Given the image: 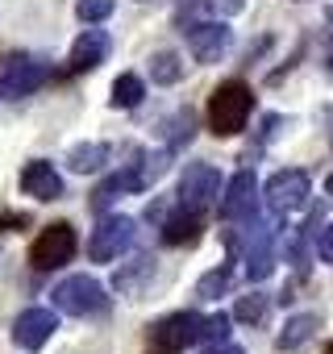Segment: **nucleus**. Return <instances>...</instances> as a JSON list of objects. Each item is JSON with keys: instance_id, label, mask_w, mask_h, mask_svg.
Instances as JSON below:
<instances>
[{"instance_id": "18", "label": "nucleus", "mask_w": 333, "mask_h": 354, "mask_svg": "<svg viewBox=\"0 0 333 354\" xmlns=\"http://www.w3.org/2000/svg\"><path fill=\"white\" fill-rule=\"evenodd\" d=\"M108 146L104 142H79L71 154H67V167L75 171V175H92V171H100L104 162H108Z\"/></svg>"}, {"instance_id": "22", "label": "nucleus", "mask_w": 333, "mask_h": 354, "mask_svg": "<svg viewBox=\"0 0 333 354\" xmlns=\"http://www.w3.org/2000/svg\"><path fill=\"white\" fill-rule=\"evenodd\" d=\"M184 63H180V55H171V50H158L154 59H150V75H154V84H180L184 80Z\"/></svg>"}, {"instance_id": "9", "label": "nucleus", "mask_w": 333, "mask_h": 354, "mask_svg": "<svg viewBox=\"0 0 333 354\" xmlns=\"http://www.w3.org/2000/svg\"><path fill=\"white\" fill-rule=\"evenodd\" d=\"M184 38H188V50H192L196 63H217V59L229 50V26H225L221 17H217V21H196V26H188Z\"/></svg>"}, {"instance_id": "14", "label": "nucleus", "mask_w": 333, "mask_h": 354, "mask_svg": "<svg viewBox=\"0 0 333 354\" xmlns=\"http://www.w3.org/2000/svg\"><path fill=\"white\" fill-rule=\"evenodd\" d=\"M271 242H275V230H254V242H250V254H246V275H250V283H263V279L275 271Z\"/></svg>"}, {"instance_id": "7", "label": "nucleus", "mask_w": 333, "mask_h": 354, "mask_svg": "<svg viewBox=\"0 0 333 354\" xmlns=\"http://www.w3.org/2000/svg\"><path fill=\"white\" fill-rule=\"evenodd\" d=\"M200 329H204V317L184 308V313L162 317V321L150 329V337H154V346H158V350L180 354V350H188V346H196V342H200Z\"/></svg>"}, {"instance_id": "5", "label": "nucleus", "mask_w": 333, "mask_h": 354, "mask_svg": "<svg viewBox=\"0 0 333 354\" xmlns=\"http://www.w3.org/2000/svg\"><path fill=\"white\" fill-rule=\"evenodd\" d=\"M75 250H79L75 230H71L67 221H55V225H46V230L34 238V246H30V263H34L38 271H55V267L71 263Z\"/></svg>"}, {"instance_id": "19", "label": "nucleus", "mask_w": 333, "mask_h": 354, "mask_svg": "<svg viewBox=\"0 0 333 354\" xmlns=\"http://www.w3.org/2000/svg\"><path fill=\"white\" fill-rule=\"evenodd\" d=\"M142 96H146V84L137 80V75H117V84H113V96H108V104L113 109H137L142 104Z\"/></svg>"}, {"instance_id": "8", "label": "nucleus", "mask_w": 333, "mask_h": 354, "mask_svg": "<svg viewBox=\"0 0 333 354\" xmlns=\"http://www.w3.org/2000/svg\"><path fill=\"white\" fill-rule=\"evenodd\" d=\"M46 80H50V67L42 59H9V63H0V100L26 96V92L42 88Z\"/></svg>"}, {"instance_id": "27", "label": "nucleus", "mask_w": 333, "mask_h": 354, "mask_svg": "<svg viewBox=\"0 0 333 354\" xmlns=\"http://www.w3.org/2000/svg\"><path fill=\"white\" fill-rule=\"evenodd\" d=\"M316 254H321V263H333V221L321 230V238H316Z\"/></svg>"}, {"instance_id": "16", "label": "nucleus", "mask_w": 333, "mask_h": 354, "mask_svg": "<svg viewBox=\"0 0 333 354\" xmlns=\"http://www.w3.org/2000/svg\"><path fill=\"white\" fill-rule=\"evenodd\" d=\"M316 329H321V317H316V313L287 317V325H283V333L275 337V346H279V350H300L304 342H312V337H316Z\"/></svg>"}, {"instance_id": "3", "label": "nucleus", "mask_w": 333, "mask_h": 354, "mask_svg": "<svg viewBox=\"0 0 333 354\" xmlns=\"http://www.w3.org/2000/svg\"><path fill=\"white\" fill-rule=\"evenodd\" d=\"M50 296H55V308L67 317H100L108 308V296L92 275H67Z\"/></svg>"}, {"instance_id": "2", "label": "nucleus", "mask_w": 333, "mask_h": 354, "mask_svg": "<svg viewBox=\"0 0 333 354\" xmlns=\"http://www.w3.org/2000/svg\"><path fill=\"white\" fill-rule=\"evenodd\" d=\"M308 196H312V180H308V171H300V167L275 171L271 180H267V188H263V201H267L271 217H292V213H300V209L308 205Z\"/></svg>"}, {"instance_id": "10", "label": "nucleus", "mask_w": 333, "mask_h": 354, "mask_svg": "<svg viewBox=\"0 0 333 354\" xmlns=\"http://www.w3.org/2000/svg\"><path fill=\"white\" fill-rule=\"evenodd\" d=\"M55 329H59L55 308H26V313L13 321V342H17L21 350H42V346L55 337Z\"/></svg>"}, {"instance_id": "21", "label": "nucleus", "mask_w": 333, "mask_h": 354, "mask_svg": "<svg viewBox=\"0 0 333 354\" xmlns=\"http://www.w3.org/2000/svg\"><path fill=\"white\" fill-rule=\"evenodd\" d=\"M229 283H234V267L221 263V267H213V271L196 283V296H200V300H221V296L229 292Z\"/></svg>"}, {"instance_id": "11", "label": "nucleus", "mask_w": 333, "mask_h": 354, "mask_svg": "<svg viewBox=\"0 0 333 354\" xmlns=\"http://www.w3.org/2000/svg\"><path fill=\"white\" fill-rule=\"evenodd\" d=\"M254 201H258V180H254V171H238L234 180L225 184V192H221V217L225 221H242V217H250L254 213Z\"/></svg>"}, {"instance_id": "28", "label": "nucleus", "mask_w": 333, "mask_h": 354, "mask_svg": "<svg viewBox=\"0 0 333 354\" xmlns=\"http://www.w3.org/2000/svg\"><path fill=\"white\" fill-rule=\"evenodd\" d=\"M204 354H242V346H229V342H217V346H209Z\"/></svg>"}, {"instance_id": "12", "label": "nucleus", "mask_w": 333, "mask_h": 354, "mask_svg": "<svg viewBox=\"0 0 333 354\" xmlns=\"http://www.w3.org/2000/svg\"><path fill=\"white\" fill-rule=\"evenodd\" d=\"M21 192L34 201H59L63 196V175L55 171V162L46 158H30L21 167Z\"/></svg>"}, {"instance_id": "29", "label": "nucleus", "mask_w": 333, "mask_h": 354, "mask_svg": "<svg viewBox=\"0 0 333 354\" xmlns=\"http://www.w3.org/2000/svg\"><path fill=\"white\" fill-rule=\"evenodd\" d=\"M0 225H13V230H21V225H26V217H0Z\"/></svg>"}, {"instance_id": "17", "label": "nucleus", "mask_w": 333, "mask_h": 354, "mask_svg": "<svg viewBox=\"0 0 333 354\" xmlns=\"http://www.w3.org/2000/svg\"><path fill=\"white\" fill-rule=\"evenodd\" d=\"M137 188H146V184H142V171H137V167H125V171H117L113 180H104V184L96 188L92 209H104L108 201H117V192H137Z\"/></svg>"}, {"instance_id": "1", "label": "nucleus", "mask_w": 333, "mask_h": 354, "mask_svg": "<svg viewBox=\"0 0 333 354\" xmlns=\"http://www.w3.org/2000/svg\"><path fill=\"white\" fill-rule=\"evenodd\" d=\"M250 113H254V92L242 80H229V84L213 88V96H209V129L217 138L242 133L246 121H250Z\"/></svg>"}, {"instance_id": "26", "label": "nucleus", "mask_w": 333, "mask_h": 354, "mask_svg": "<svg viewBox=\"0 0 333 354\" xmlns=\"http://www.w3.org/2000/svg\"><path fill=\"white\" fill-rule=\"evenodd\" d=\"M204 5H209L213 17H234V13L246 9V0H204Z\"/></svg>"}, {"instance_id": "30", "label": "nucleus", "mask_w": 333, "mask_h": 354, "mask_svg": "<svg viewBox=\"0 0 333 354\" xmlns=\"http://www.w3.org/2000/svg\"><path fill=\"white\" fill-rule=\"evenodd\" d=\"M325 192H329V196H333V175H329V180H325Z\"/></svg>"}, {"instance_id": "31", "label": "nucleus", "mask_w": 333, "mask_h": 354, "mask_svg": "<svg viewBox=\"0 0 333 354\" xmlns=\"http://www.w3.org/2000/svg\"><path fill=\"white\" fill-rule=\"evenodd\" d=\"M329 21H333V9H329Z\"/></svg>"}, {"instance_id": "15", "label": "nucleus", "mask_w": 333, "mask_h": 354, "mask_svg": "<svg viewBox=\"0 0 333 354\" xmlns=\"http://www.w3.org/2000/svg\"><path fill=\"white\" fill-rule=\"evenodd\" d=\"M162 242L166 246H192V242H200V217L192 209H184L175 217H162Z\"/></svg>"}, {"instance_id": "25", "label": "nucleus", "mask_w": 333, "mask_h": 354, "mask_svg": "<svg viewBox=\"0 0 333 354\" xmlns=\"http://www.w3.org/2000/svg\"><path fill=\"white\" fill-rule=\"evenodd\" d=\"M229 321H234L229 313H217V317H204V329H200V342H213V346H217V342H225V337H229Z\"/></svg>"}, {"instance_id": "13", "label": "nucleus", "mask_w": 333, "mask_h": 354, "mask_svg": "<svg viewBox=\"0 0 333 354\" xmlns=\"http://www.w3.org/2000/svg\"><path fill=\"white\" fill-rule=\"evenodd\" d=\"M104 59H108V34H104V30H84V34L75 38V46H71V55H67V71H71V75H88V71H96Z\"/></svg>"}, {"instance_id": "20", "label": "nucleus", "mask_w": 333, "mask_h": 354, "mask_svg": "<svg viewBox=\"0 0 333 354\" xmlns=\"http://www.w3.org/2000/svg\"><path fill=\"white\" fill-rule=\"evenodd\" d=\"M150 275H154V263H150V259H133L129 267L117 271V292H121V296H137Z\"/></svg>"}, {"instance_id": "23", "label": "nucleus", "mask_w": 333, "mask_h": 354, "mask_svg": "<svg viewBox=\"0 0 333 354\" xmlns=\"http://www.w3.org/2000/svg\"><path fill=\"white\" fill-rule=\"evenodd\" d=\"M113 5H117V0H75V17L96 26V21H104L113 13Z\"/></svg>"}, {"instance_id": "24", "label": "nucleus", "mask_w": 333, "mask_h": 354, "mask_svg": "<svg viewBox=\"0 0 333 354\" xmlns=\"http://www.w3.org/2000/svg\"><path fill=\"white\" fill-rule=\"evenodd\" d=\"M263 313H267V296H242L238 300V308H234V317L238 321H246V325H254V321H263Z\"/></svg>"}, {"instance_id": "6", "label": "nucleus", "mask_w": 333, "mask_h": 354, "mask_svg": "<svg viewBox=\"0 0 333 354\" xmlns=\"http://www.w3.org/2000/svg\"><path fill=\"white\" fill-rule=\"evenodd\" d=\"M217 201H221V171L213 162H188L184 180H180V205L200 213Z\"/></svg>"}, {"instance_id": "4", "label": "nucleus", "mask_w": 333, "mask_h": 354, "mask_svg": "<svg viewBox=\"0 0 333 354\" xmlns=\"http://www.w3.org/2000/svg\"><path fill=\"white\" fill-rule=\"evenodd\" d=\"M133 217H125V213H113V217H100V225L92 230V238H88V259L92 263H113V259H121L129 246H133Z\"/></svg>"}]
</instances>
